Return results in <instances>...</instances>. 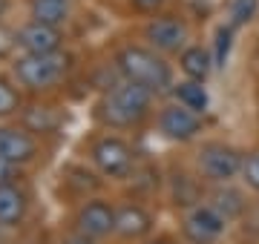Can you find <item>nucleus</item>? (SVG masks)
<instances>
[{"label":"nucleus","mask_w":259,"mask_h":244,"mask_svg":"<svg viewBox=\"0 0 259 244\" xmlns=\"http://www.w3.org/2000/svg\"><path fill=\"white\" fill-rule=\"evenodd\" d=\"M90 161L93 167L110 181H124L136 169V152L124 138L118 135H101L90 147Z\"/></svg>","instance_id":"20e7f679"},{"label":"nucleus","mask_w":259,"mask_h":244,"mask_svg":"<svg viewBox=\"0 0 259 244\" xmlns=\"http://www.w3.org/2000/svg\"><path fill=\"white\" fill-rule=\"evenodd\" d=\"M219 213H222L228 221H233V218H239L242 213H245V196H242L239 190H233V187H219L216 193H213V201H210Z\"/></svg>","instance_id":"f3484780"},{"label":"nucleus","mask_w":259,"mask_h":244,"mask_svg":"<svg viewBox=\"0 0 259 244\" xmlns=\"http://www.w3.org/2000/svg\"><path fill=\"white\" fill-rule=\"evenodd\" d=\"M18 49V32H12L0 23V60L3 57H12V52Z\"/></svg>","instance_id":"5701e85b"},{"label":"nucleus","mask_w":259,"mask_h":244,"mask_svg":"<svg viewBox=\"0 0 259 244\" xmlns=\"http://www.w3.org/2000/svg\"><path fill=\"white\" fill-rule=\"evenodd\" d=\"M179 66H182V72H185L190 81H207L213 69V55L207 49L202 46H185L182 49V55H179Z\"/></svg>","instance_id":"4468645a"},{"label":"nucleus","mask_w":259,"mask_h":244,"mask_svg":"<svg viewBox=\"0 0 259 244\" xmlns=\"http://www.w3.org/2000/svg\"><path fill=\"white\" fill-rule=\"evenodd\" d=\"M199 172L213 184H231L236 175H242V152L233 150L231 144L210 141L199 150Z\"/></svg>","instance_id":"39448f33"},{"label":"nucleus","mask_w":259,"mask_h":244,"mask_svg":"<svg viewBox=\"0 0 259 244\" xmlns=\"http://www.w3.org/2000/svg\"><path fill=\"white\" fill-rule=\"evenodd\" d=\"M75 230L93 238L115 235V204L107 198H87L75 213Z\"/></svg>","instance_id":"0eeeda50"},{"label":"nucleus","mask_w":259,"mask_h":244,"mask_svg":"<svg viewBox=\"0 0 259 244\" xmlns=\"http://www.w3.org/2000/svg\"><path fill=\"white\" fill-rule=\"evenodd\" d=\"M20 112V92L9 78H0V121Z\"/></svg>","instance_id":"aec40b11"},{"label":"nucleus","mask_w":259,"mask_h":244,"mask_svg":"<svg viewBox=\"0 0 259 244\" xmlns=\"http://www.w3.org/2000/svg\"><path fill=\"white\" fill-rule=\"evenodd\" d=\"M61 43H64V35L58 26H47V23H37V20H29L18 29V49L20 52H29V55H52V52H61Z\"/></svg>","instance_id":"9b49d317"},{"label":"nucleus","mask_w":259,"mask_h":244,"mask_svg":"<svg viewBox=\"0 0 259 244\" xmlns=\"http://www.w3.org/2000/svg\"><path fill=\"white\" fill-rule=\"evenodd\" d=\"M133 6L139 12H158L161 6H164V0H130Z\"/></svg>","instance_id":"393cba45"},{"label":"nucleus","mask_w":259,"mask_h":244,"mask_svg":"<svg viewBox=\"0 0 259 244\" xmlns=\"http://www.w3.org/2000/svg\"><path fill=\"white\" fill-rule=\"evenodd\" d=\"M32 20L47 26H64L69 20V0H32Z\"/></svg>","instance_id":"2eb2a0df"},{"label":"nucleus","mask_w":259,"mask_h":244,"mask_svg":"<svg viewBox=\"0 0 259 244\" xmlns=\"http://www.w3.org/2000/svg\"><path fill=\"white\" fill-rule=\"evenodd\" d=\"M231 49H233V26L231 23H222V26L216 29V35H213V66H219L222 69L228 64V57H231Z\"/></svg>","instance_id":"6ab92c4d"},{"label":"nucleus","mask_w":259,"mask_h":244,"mask_svg":"<svg viewBox=\"0 0 259 244\" xmlns=\"http://www.w3.org/2000/svg\"><path fill=\"white\" fill-rule=\"evenodd\" d=\"M150 103H153L150 89L121 78L95 103V118L107 130H133V127H141V121L150 115Z\"/></svg>","instance_id":"f257e3e1"},{"label":"nucleus","mask_w":259,"mask_h":244,"mask_svg":"<svg viewBox=\"0 0 259 244\" xmlns=\"http://www.w3.org/2000/svg\"><path fill=\"white\" fill-rule=\"evenodd\" d=\"M115 69L130 84H139L150 89L153 95L167 92L173 86V72L170 64L150 46H124L115 55Z\"/></svg>","instance_id":"f03ea898"},{"label":"nucleus","mask_w":259,"mask_h":244,"mask_svg":"<svg viewBox=\"0 0 259 244\" xmlns=\"http://www.w3.org/2000/svg\"><path fill=\"white\" fill-rule=\"evenodd\" d=\"M158 130L170 141H179V144L193 141L196 135L202 132V115L176 101V103H170V106H161V112H158Z\"/></svg>","instance_id":"6e6552de"},{"label":"nucleus","mask_w":259,"mask_h":244,"mask_svg":"<svg viewBox=\"0 0 259 244\" xmlns=\"http://www.w3.org/2000/svg\"><path fill=\"white\" fill-rule=\"evenodd\" d=\"M228 218L213 204H193L185 213V238L190 244H216L225 235Z\"/></svg>","instance_id":"423d86ee"},{"label":"nucleus","mask_w":259,"mask_h":244,"mask_svg":"<svg viewBox=\"0 0 259 244\" xmlns=\"http://www.w3.org/2000/svg\"><path fill=\"white\" fill-rule=\"evenodd\" d=\"M144 244H170L167 238H153V241H144Z\"/></svg>","instance_id":"cd10ccee"},{"label":"nucleus","mask_w":259,"mask_h":244,"mask_svg":"<svg viewBox=\"0 0 259 244\" xmlns=\"http://www.w3.org/2000/svg\"><path fill=\"white\" fill-rule=\"evenodd\" d=\"M259 12V0H231V12H228V23L233 29L236 26H248L250 20L256 18Z\"/></svg>","instance_id":"412c9836"},{"label":"nucleus","mask_w":259,"mask_h":244,"mask_svg":"<svg viewBox=\"0 0 259 244\" xmlns=\"http://www.w3.org/2000/svg\"><path fill=\"white\" fill-rule=\"evenodd\" d=\"M69 72V57L64 52L52 55H29L20 52L12 64V75L18 78V84L29 92H49L55 89Z\"/></svg>","instance_id":"7ed1b4c3"},{"label":"nucleus","mask_w":259,"mask_h":244,"mask_svg":"<svg viewBox=\"0 0 259 244\" xmlns=\"http://www.w3.org/2000/svg\"><path fill=\"white\" fill-rule=\"evenodd\" d=\"M153 233V216L147 213V207H141L139 201H124L115 207V235L124 241H141Z\"/></svg>","instance_id":"f8f14e48"},{"label":"nucleus","mask_w":259,"mask_h":244,"mask_svg":"<svg viewBox=\"0 0 259 244\" xmlns=\"http://www.w3.org/2000/svg\"><path fill=\"white\" fill-rule=\"evenodd\" d=\"M0 155L3 158L15 161L20 167H26L40 155V141L32 130H26L23 124L15 127V124H3L0 127Z\"/></svg>","instance_id":"1a4fd4ad"},{"label":"nucleus","mask_w":259,"mask_h":244,"mask_svg":"<svg viewBox=\"0 0 259 244\" xmlns=\"http://www.w3.org/2000/svg\"><path fill=\"white\" fill-rule=\"evenodd\" d=\"M9 9H12V0H0V23H3V18L9 15Z\"/></svg>","instance_id":"bb28decb"},{"label":"nucleus","mask_w":259,"mask_h":244,"mask_svg":"<svg viewBox=\"0 0 259 244\" xmlns=\"http://www.w3.org/2000/svg\"><path fill=\"white\" fill-rule=\"evenodd\" d=\"M23 127L32 130L35 135H49V132H55L58 127V115L52 106H32L26 115H23Z\"/></svg>","instance_id":"a211bd4d"},{"label":"nucleus","mask_w":259,"mask_h":244,"mask_svg":"<svg viewBox=\"0 0 259 244\" xmlns=\"http://www.w3.org/2000/svg\"><path fill=\"white\" fill-rule=\"evenodd\" d=\"M61 244H98V238H93V235L78 233V230H75V233H72V235H66Z\"/></svg>","instance_id":"a878e982"},{"label":"nucleus","mask_w":259,"mask_h":244,"mask_svg":"<svg viewBox=\"0 0 259 244\" xmlns=\"http://www.w3.org/2000/svg\"><path fill=\"white\" fill-rule=\"evenodd\" d=\"M242 178H245V184L250 190L259 193V152L245 155V161H242Z\"/></svg>","instance_id":"4be33fe9"},{"label":"nucleus","mask_w":259,"mask_h":244,"mask_svg":"<svg viewBox=\"0 0 259 244\" xmlns=\"http://www.w3.org/2000/svg\"><path fill=\"white\" fill-rule=\"evenodd\" d=\"M173 95H176V101L182 103V106H187V109H193V112L202 115L204 109H207V103H210V98H207V89H204V81H182V84L173 86Z\"/></svg>","instance_id":"dca6fc26"},{"label":"nucleus","mask_w":259,"mask_h":244,"mask_svg":"<svg viewBox=\"0 0 259 244\" xmlns=\"http://www.w3.org/2000/svg\"><path fill=\"white\" fill-rule=\"evenodd\" d=\"M29 216V196L18 184H0V227L18 230Z\"/></svg>","instance_id":"ddd939ff"},{"label":"nucleus","mask_w":259,"mask_h":244,"mask_svg":"<svg viewBox=\"0 0 259 244\" xmlns=\"http://www.w3.org/2000/svg\"><path fill=\"white\" fill-rule=\"evenodd\" d=\"M144 40L158 52H179L187 43V23L179 18H170V15L153 18L144 26Z\"/></svg>","instance_id":"9d476101"},{"label":"nucleus","mask_w":259,"mask_h":244,"mask_svg":"<svg viewBox=\"0 0 259 244\" xmlns=\"http://www.w3.org/2000/svg\"><path fill=\"white\" fill-rule=\"evenodd\" d=\"M18 178H20V164L0 155V184H18Z\"/></svg>","instance_id":"b1692460"}]
</instances>
